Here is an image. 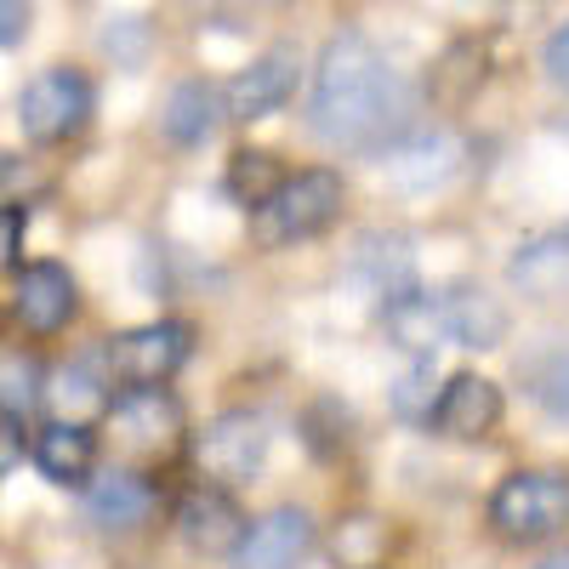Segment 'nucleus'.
Listing matches in <instances>:
<instances>
[{
  "label": "nucleus",
  "instance_id": "26",
  "mask_svg": "<svg viewBox=\"0 0 569 569\" xmlns=\"http://www.w3.org/2000/svg\"><path fill=\"white\" fill-rule=\"evenodd\" d=\"M23 228H29V217H23L18 206H0V268H12V262H18V251H23Z\"/></svg>",
  "mask_w": 569,
  "mask_h": 569
},
{
  "label": "nucleus",
  "instance_id": "18",
  "mask_svg": "<svg viewBox=\"0 0 569 569\" xmlns=\"http://www.w3.org/2000/svg\"><path fill=\"white\" fill-rule=\"evenodd\" d=\"M222 109H228V103H222L217 86H206V80H177L171 98H166V109H160V126H166V137L177 142V149H200V142L217 131Z\"/></svg>",
  "mask_w": 569,
  "mask_h": 569
},
{
  "label": "nucleus",
  "instance_id": "15",
  "mask_svg": "<svg viewBox=\"0 0 569 569\" xmlns=\"http://www.w3.org/2000/svg\"><path fill=\"white\" fill-rule=\"evenodd\" d=\"M445 297V325H450V342L456 348H501L507 342V308L479 291V284H450Z\"/></svg>",
  "mask_w": 569,
  "mask_h": 569
},
{
  "label": "nucleus",
  "instance_id": "11",
  "mask_svg": "<svg viewBox=\"0 0 569 569\" xmlns=\"http://www.w3.org/2000/svg\"><path fill=\"white\" fill-rule=\"evenodd\" d=\"M251 518L240 512V501H233L222 485H200V490H188L182 507H177V530L182 541L194 547V552H233L240 547Z\"/></svg>",
  "mask_w": 569,
  "mask_h": 569
},
{
  "label": "nucleus",
  "instance_id": "23",
  "mask_svg": "<svg viewBox=\"0 0 569 569\" xmlns=\"http://www.w3.org/2000/svg\"><path fill=\"white\" fill-rule=\"evenodd\" d=\"M40 399V370L29 359H0V410L23 416Z\"/></svg>",
  "mask_w": 569,
  "mask_h": 569
},
{
  "label": "nucleus",
  "instance_id": "30",
  "mask_svg": "<svg viewBox=\"0 0 569 569\" xmlns=\"http://www.w3.org/2000/svg\"><path fill=\"white\" fill-rule=\"evenodd\" d=\"M536 569H569V547H563V552H552V558H541Z\"/></svg>",
  "mask_w": 569,
  "mask_h": 569
},
{
  "label": "nucleus",
  "instance_id": "29",
  "mask_svg": "<svg viewBox=\"0 0 569 569\" xmlns=\"http://www.w3.org/2000/svg\"><path fill=\"white\" fill-rule=\"evenodd\" d=\"M58 393H63V399H74V405H98V388H91V376H86V370H69Z\"/></svg>",
  "mask_w": 569,
  "mask_h": 569
},
{
  "label": "nucleus",
  "instance_id": "4",
  "mask_svg": "<svg viewBox=\"0 0 569 569\" xmlns=\"http://www.w3.org/2000/svg\"><path fill=\"white\" fill-rule=\"evenodd\" d=\"M91 120V80L80 69H40L18 91V126L29 142H63Z\"/></svg>",
  "mask_w": 569,
  "mask_h": 569
},
{
  "label": "nucleus",
  "instance_id": "2",
  "mask_svg": "<svg viewBox=\"0 0 569 569\" xmlns=\"http://www.w3.org/2000/svg\"><path fill=\"white\" fill-rule=\"evenodd\" d=\"M342 177L337 171H297V177H284L273 188V200L257 206V240L262 246H297V240H313V233H325L330 222L342 217Z\"/></svg>",
  "mask_w": 569,
  "mask_h": 569
},
{
  "label": "nucleus",
  "instance_id": "14",
  "mask_svg": "<svg viewBox=\"0 0 569 569\" xmlns=\"http://www.w3.org/2000/svg\"><path fill=\"white\" fill-rule=\"evenodd\" d=\"M456 154H461L456 137H445V131H416V137L393 142L382 166H388V177H393L399 188H410V194H427V188L450 182Z\"/></svg>",
  "mask_w": 569,
  "mask_h": 569
},
{
  "label": "nucleus",
  "instance_id": "5",
  "mask_svg": "<svg viewBox=\"0 0 569 569\" xmlns=\"http://www.w3.org/2000/svg\"><path fill=\"white\" fill-rule=\"evenodd\" d=\"M188 353H194V330H188L182 319L137 325V330H126V337L109 342V365H114L120 382H131V388L171 382V376L188 365Z\"/></svg>",
  "mask_w": 569,
  "mask_h": 569
},
{
  "label": "nucleus",
  "instance_id": "24",
  "mask_svg": "<svg viewBox=\"0 0 569 569\" xmlns=\"http://www.w3.org/2000/svg\"><path fill=\"white\" fill-rule=\"evenodd\" d=\"M433 365L427 359H416L405 376H399V388H393V410L399 416H433Z\"/></svg>",
  "mask_w": 569,
  "mask_h": 569
},
{
  "label": "nucleus",
  "instance_id": "6",
  "mask_svg": "<svg viewBox=\"0 0 569 569\" xmlns=\"http://www.w3.org/2000/svg\"><path fill=\"white\" fill-rule=\"evenodd\" d=\"M313 552V518L302 507H273L251 518L240 547H233V569H302Z\"/></svg>",
  "mask_w": 569,
  "mask_h": 569
},
{
  "label": "nucleus",
  "instance_id": "1",
  "mask_svg": "<svg viewBox=\"0 0 569 569\" xmlns=\"http://www.w3.org/2000/svg\"><path fill=\"white\" fill-rule=\"evenodd\" d=\"M410 120V86L399 69L376 52V40L342 29L325 40L313 91H308V126L330 149H382Z\"/></svg>",
  "mask_w": 569,
  "mask_h": 569
},
{
  "label": "nucleus",
  "instance_id": "19",
  "mask_svg": "<svg viewBox=\"0 0 569 569\" xmlns=\"http://www.w3.org/2000/svg\"><path fill=\"white\" fill-rule=\"evenodd\" d=\"M512 284H525L530 297H558L569 284V233H541V240L518 246Z\"/></svg>",
  "mask_w": 569,
  "mask_h": 569
},
{
  "label": "nucleus",
  "instance_id": "27",
  "mask_svg": "<svg viewBox=\"0 0 569 569\" xmlns=\"http://www.w3.org/2000/svg\"><path fill=\"white\" fill-rule=\"evenodd\" d=\"M23 461V416L12 410H0V479Z\"/></svg>",
  "mask_w": 569,
  "mask_h": 569
},
{
  "label": "nucleus",
  "instance_id": "16",
  "mask_svg": "<svg viewBox=\"0 0 569 569\" xmlns=\"http://www.w3.org/2000/svg\"><path fill=\"white\" fill-rule=\"evenodd\" d=\"M149 512H154V490L142 472H103L86 490V518L98 530H137V525H149Z\"/></svg>",
  "mask_w": 569,
  "mask_h": 569
},
{
  "label": "nucleus",
  "instance_id": "7",
  "mask_svg": "<svg viewBox=\"0 0 569 569\" xmlns=\"http://www.w3.org/2000/svg\"><path fill=\"white\" fill-rule=\"evenodd\" d=\"M268 456V427L251 410H222L200 433V467L222 485H246Z\"/></svg>",
  "mask_w": 569,
  "mask_h": 569
},
{
  "label": "nucleus",
  "instance_id": "13",
  "mask_svg": "<svg viewBox=\"0 0 569 569\" xmlns=\"http://www.w3.org/2000/svg\"><path fill=\"white\" fill-rule=\"evenodd\" d=\"M382 330L393 337V348L405 353H433L439 342H450V325H445V297L439 291H399L382 302Z\"/></svg>",
  "mask_w": 569,
  "mask_h": 569
},
{
  "label": "nucleus",
  "instance_id": "20",
  "mask_svg": "<svg viewBox=\"0 0 569 569\" xmlns=\"http://www.w3.org/2000/svg\"><path fill=\"white\" fill-rule=\"evenodd\" d=\"M279 182H284V171L262 149H240L228 160V188H233V200H240V206H268Z\"/></svg>",
  "mask_w": 569,
  "mask_h": 569
},
{
  "label": "nucleus",
  "instance_id": "3",
  "mask_svg": "<svg viewBox=\"0 0 569 569\" xmlns=\"http://www.w3.org/2000/svg\"><path fill=\"white\" fill-rule=\"evenodd\" d=\"M490 525L507 541H547L569 525V479L547 467L507 472L490 496Z\"/></svg>",
  "mask_w": 569,
  "mask_h": 569
},
{
  "label": "nucleus",
  "instance_id": "12",
  "mask_svg": "<svg viewBox=\"0 0 569 569\" xmlns=\"http://www.w3.org/2000/svg\"><path fill=\"white\" fill-rule=\"evenodd\" d=\"M427 421H433L445 439H485L490 427L501 421V388L490 382V376L461 370V376H450V382L439 388V405H433Z\"/></svg>",
  "mask_w": 569,
  "mask_h": 569
},
{
  "label": "nucleus",
  "instance_id": "21",
  "mask_svg": "<svg viewBox=\"0 0 569 569\" xmlns=\"http://www.w3.org/2000/svg\"><path fill=\"white\" fill-rule=\"evenodd\" d=\"M530 382H536V399L569 421V337H552L547 353L530 365Z\"/></svg>",
  "mask_w": 569,
  "mask_h": 569
},
{
  "label": "nucleus",
  "instance_id": "10",
  "mask_svg": "<svg viewBox=\"0 0 569 569\" xmlns=\"http://www.w3.org/2000/svg\"><path fill=\"white\" fill-rule=\"evenodd\" d=\"M109 433L126 450H166L182 433V405L166 388H126L109 405Z\"/></svg>",
  "mask_w": 569,
  "mask_h": 569
},
{
  "label": "nucleus",
  "instance_id": "22",
  "mask_svg": "<svg viewBox=\"0 0 569 569\" xmlns=\"http://www.w3.org/2000/svg\"><path fill=\"white\" fill-rule=\"evenodd\" d=\"M479 80H485V52H479V46H467V40L450 46L445 63L433 69V86H439V98H445V103H461Z\"/></svg>",
  "mask_w": 569,
  "mask_h": 569
},
{
  "label": "nucleus",
  "instance_id": "9",
  "mask_svg": "<svg viewBox=\"0 0 569 569\" xmlns=\"http://www.w3.org/2000/svg\"><path fill=\"white\" fill-rule=\"evenodd\" d=\"M80 308V291H74V273L63 262H29L18 273V297H12V313L23 330L34 337H58V330L74 319Z\"/></svg>",
  "mask_w": 569,
  "mask_h": 569
},
{
  "label": "nucleus",
  "instance_id": "8",
  "mask_svg": "<svg viewBox=\"0 0 569 569\" xmlns=\"http://www.w3.org/2000/svg\"><path fill=\"white\" fill-rule=\"evenodd\" d=\"M297 52L291 46H273V52H262V58H251L240 74L228 80V91H222V103H228V114L233 120H268V114H279L284 103H291V91H297Z\"/></svg>",
  "mask_w": 569,
  "mask_h": 569
},
{
  "label": "nucleus",
  "instance_id": "28",
  "mask_svg": "<svg viewBox=\"0 0 569 569\" xmlns=\"http://www.w3.org/2000/svg\"><path fill=\"white\" fill-rule=\"evenodd\" d=\"M29 34V0H0V46H18Z\"/></svg>",
  "mask_w": 569,
  "mask_h": 569
},
{
  "label": "nucleus",
  "instance_id": "25",
  "mask_svg": "<svg viewBox=\"0 0 569 569\" xmlns=\"http://www.w3.org/2000/svg\"><path fill=\"white\" fill-rule=\"evenodd\" d=\"M541 69H547V80H552L558 91H569V23H558V29L547 34V46H541Z\"/></svg>",
  "mask_w": 569,
  "mask_h": 569
},
{
  "label": "nucleus",
  "instance_id": "31",
  "mask_svg": "<svg viewBox=\"0 0 569 569\" xmlns=\"http://www.w3.org/2000/svg\"><path fill=\"white\" fill-rule=\"evenodd\" d=\"M262 7H284V0H262Z\"/></svg>",
  "mask_w": 569,
  "mask_h": 569
},
{
  "label": "nucleus",
  "instance_id": "17",
  "mask_svg": "<svg viewBox=\"0 0 569 569\" xmlns=\"http://www.w3.org/2000/svg\"><path fill=\"white\" fill-rule=\"evenodd\" d=\"M34 467L52 485H86L91 467H98V439L80 421H52L34 433Z\"/></svg>",
  "mask_w": 569,
  "mask_h": 569
}]
</instances>
